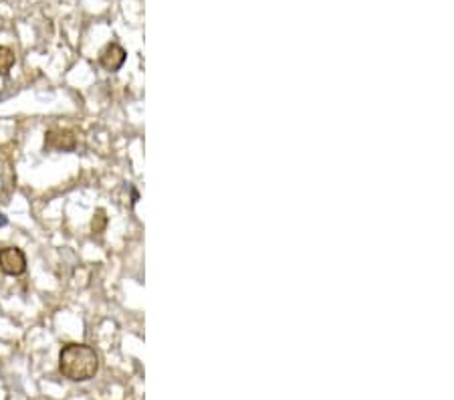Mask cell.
<instances>
[{"instance_id":"6da1fadb","label":"cell","mask_w":454,"mask_h":400,"mask_svg":"<svg viewBox=\"0 0 454 400\" xmlns=\"http://www.w3.org/2000/svg\"><path fill=\"white\" fill-rule=\"evenodd\" d=\"M59 370L73 382H87L98 374V352L87 344H67L59 354Z\"/></svg>"},{"instance_id":"7a4b0ae2","label":"cell","mask_w":454,"mask_h":400,"mask_svg":"<svg viewBox=\"0 0 454 400\" xmlns=\"http://www.w3.org/2000/svg\"><path fill=\"white\" fill-rule=\"evenodd\" d=\"M0 269L6 275H23L27 271V257L19 247H4L0 249Z\"/></svg>"},{"instance_id":"3957f363","label":"cell","mask_w":454,"mask_h":400,"mask_svg":"<svg viewBox=\"0 0 454 400\" xmlns=\"http://www.w3.org/2000/svg\"><path fill=\"white\" fill-rule=\"evenodd\" d=\"M45 146L51 150H73L77 146V137L75 133L69 130H51L45 133Z\"/></svg>"},{"instance_id":"277c9868","label":"cell","mask_w":454,"mask_h":400,"mask_svg":"<svg viewBox=\"0 0 454 400\" xmlns=\"http://www.w3.org/2000/svg\"><path fill=\"white\" fill-rule=\"evenodd\" d=\"M99 63H101L103 69H107V71H117L120 67L126 63V49L120 47V45H115V43L107 45V47L101 51V55H99Z\"/></svg>"},{"instance_id":"5b68a950","label":"cell","mask_w":454,"mask_h":400,"mask_svg":"<svg viewBox=\"0 0 454 400\" xmlns=\"http://www.w3.org/2000/svg\"><path fill=\"white\" fill-rule=\"evenodd\" d=\"M14 65V53L8 47H0V75L8 73Z\"/></svg>"},{"instance_id":"8992f818","label":"cell","mask_w":454,"mask_h":400,"mask_svg":"<svg viewBox=\"0 0 454 400\" xmlns=\"http://www.w3.org/2000/svg\"><path fill=\"white\" fill-rule=\"evenodd\" d=\"M105 223H107V219H105V212H103V210H98V214L93 216V223H91V227H93V233H101V231L105 229Z\"/></svg>"}]
</instances>
